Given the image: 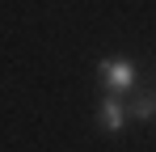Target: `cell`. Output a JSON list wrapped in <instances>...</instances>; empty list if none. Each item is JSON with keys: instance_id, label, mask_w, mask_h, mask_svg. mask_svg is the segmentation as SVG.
<instances>
[{"instance_id": "cell-1", "label": "cell", "mask_w": 156, "mask_h": 152, "mask_svg": "<svg viewBox=\"0 0 156 152\" xmlns=\"http://www.w3.org/2000/svg\"><path fill=\"white\" fill-rule=\"evenodd\" d=\"M97 72H101V80H105V89H110V93H127L131 80H135V68H131L127 59H101V63H97Z\"/></svg>"}, {"instance_id": "cell-2", "label": "cell", "mask_w": 156, "mask_h": 152, "mask_svg": "<svg viewBox=\"0 0 156 152\" xmlns=\"http://www.w3.org/2000/svg\"><path fill=\"white\" fill-rule=\"evenodd\" d=\"M97 123H101V131H122V101H118V93H110V97L101 101V110H97Z\"/></svg>"}, {"instance_id": "cell-3", "label": "cell", "mask_w": 156, "mask_h": 152, "mask_svg": "<svg viewBox=\"0 0 156 152\" xmlns=\"http://www.w3.org/2000/svg\"><path fill=\"white\" fill-rule=\"evenodd\" d=\"M131 114H135V118H152V114H156V93H139V97H131Z\"/></svg>"}]
</instances>
